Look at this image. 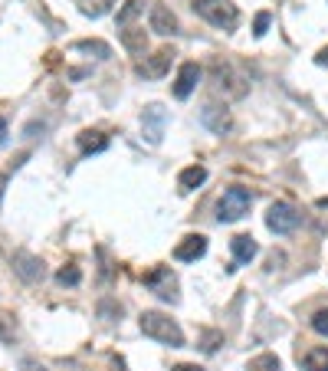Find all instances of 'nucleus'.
Returning <instances> with one entry per match:
<instances>
[{
	"label": "nucleus",
	"instance_id": "nucleus-22",
	"mask_svg": "<svg viewBox=\"0 0 328 371\" xmlns=\"http://www.w3.org/2000/svg\"><path fill=\"white\" fill-rule=\"evenodd\" d=\"M144 10V0H125L119 10V27H131V20Z\"/></svg>",
	"mask_w": 328,
	"mask_h": 371
},
{
	"label": "nucleus",
	"instance_id": "nucleus-23",
	"mask_svg": "<svg viewBox=\"0 0 328 371\" xmlns=\"http://www.w3.org/2000/svg\"><path fill=\"white\" fill-rule=\"evenodd\" d=\"M220 345H223V332H217V328H204V335H200V349L207 351V355H214Z\"/></svg>",
	"mask_w": 328,
	"mask_h": 371
},
{
	"label": "nucleus",
	"instance_id": "nucleus-26",
	"mask_svg": "<svg viewBox=\"0 0 328 371\" xmlns=\"http://www.w3.org/2000/svg\"><path fill=\"white\" fill-rule=\"evenodd\" d=\"M312 328H315L318 335H328V309H318L315 316H312Z\"/></svg>",
	"mask_w": 328,
	"mask_h": 371
},
{
	"label": "nucleus",
	"instance_id": "nucleus-21",
	"mask_svg": "<svg viewBox=\"0 0 328 371\" xmlns=\"http://www.w3.org/2000/svg\"><path fill=\"white\" fill-rule=\"evenodd\" d=\"M115 7V0H79V10L86 17H105Z\"/></svg>",
	"mask_w": 328,
	"mask_h": 371
},
{
	"label": "nucleus",
	"instance_id": "nucleus-29",
	"mask_svg": "<svg viewBox=\"0 0 328 371\" xmlns=\"http://www.w3.org/2000/svg\"><path fill=\"white\" fill-rule=\"evenodd\" d=\"M98 312H102L105 319H109V316H121V306H115V303H109V299H105V303L98 306Z\"/></svg>",
	"mask_w": 328,
	"mask_h": 371
},
{
	"label": "nucleus",
	"instance_id": "nucleus-15",
	"mask_svg": "<svg viewBox=\"0 0 328 371\" xmlns=\"http://www.w3.org/2000/svg\"><path fill=\"white\" fill-rule=\"evenodd\" d=\"M230 250H233V260H237V263H250L253 256L260 253V247H256L253 237L240 233V237H233V240H230Z\"/></svg>",
	"mask_w": 328,
	"mask_h": 371
},
{
	"label": "nucleus",
	"instance_id": "nucleus-17",
	"mask_svg": "<svg viewBox=\"0 0 328 371\" xmlns=\"http://www.w3.org/2000/svg\"><path fill=\"white\" fill-rule=\"evenodd\" d=\"M121 46L128 50V53H144V46H148V36H144V30H138V27H125L121 30Z\"/></svg>",
	"mask_w": 328,
	"mask_h": 371
},
{
	"label": "nucleus",
	"instance_id": "nucleus-9",
	"mask_svg": "<svg viewBox=\"0 0 328 371\" xmlns=\"http://www.w3.org/2000/svg\"><path fill=\"white\" fill-rule=\"evenodd\" d=\"M174 50L171 46H164V50H158V53L151 56H144V63H138V73L148 79H161L167 69H171V63H174Z\"/></svg>",
	"mask_w": 328,
	"mask_h": 371
},
{
	"label": "nucleus",
	"instance_id": "nucleus-27",
	"mask_svg": "<svg viewBox=\"0 0 328 371\" xmlns=\"http://www.w3.org/2000/svg\"><path fill=\"white\" fill-rule=\"evenodd\" d=\"M285 263V253H269V260H266V270H269V273H273V270H279V266H283Z\"/></svg>",
	"mask_w": 328,
	"mask_h": 371
},
{
	"label": "nucleus",
	"instance_id": "nucleus-7",
	"mask_svg": "<svg viewBox=\"0 0 328 371\" xmlns=\"http://www.w3.org/2000/svg\"><path fill=\"white\" fill-rule=\"evenodd\" d=\"M10 266H13V273L20 276L23 283H40V279L46 276L43 260H40V256H33V253H27V250H17V253H13Z\"/></svg>",
	"mask_w": 328,
	"mask_h": 371
},
{
	"label": "nucleus",
	"instance_id": "nucleus-2",
	"mask_svg": "<svg viewBox=\"0 0 328 371\" xmlns=\"http://www.w3.org/2000/svg\"><path fill=\"white\" fill-rule=\"evenodd\" d=\"M138 326H142V332L148 335V339L161 342V345H171V349H181V345H184V332H181V326H177L174 319H167L164 312H142Z\"/></svg>",
	"mask_w": 328,
	"mask_h": 371
},
{
	"label": "nucleus",
	"instance_id": "nucleus-14",
	"mask_svg": "<svg viewBox=\"0 0 328 371\" xmlns=\"http://www.w3.org/2000/svg\"><path fill=\"white\" fill-rule=\"evenodd\" d=\"M204 181H207V168H204V164H191V168H184V171L177 175V187H181L184 194L197 191Z\"/></svg>",
	"mask_w": 328,
	"mask_h": 371
},
{
	"label": "nucleus",
	"instance_id": "nucleus-33",
	"mask_svg": "<svg viewBox=\"0 0 328 371\" xmlns=\"http://www.w3.org/2000/svg\"><path fill=\"white\" fill-rule=\"evenodd\" d=\"M0 145H7V122L0 119Z\"/></svg>",
	"mask_w": 328,
	"mask_h": 371
},
{
	"label": "nucleus",
	"instance_id": "nucleus-10",
	"mask_svg": "<svg viewBox=\"0 0 328 371\" xmlns=\"http://www.w3.org/2000/svg\"><path fill=\"white\" fill-rule=\"evenodd\" d=\"M200 122L207 125L214 135H227L230 129H233V115H230V109H223V106H204L200 109Z\"/></svg>",
	"mask_w": 328,
	"mask_h": 371
},
{
	"label": "nucleus",
	"instance_id": "nucleus-30",
	"mask_svg": "<svg viewBox=\"0 0 328 371\" xmlns=\"http://www.w3.org/2000/svg\"><path fill=\"white\" fill-rule=\"evenodd\" d=\"M20 371H46L40 361H33V358H23L20 361Z\"/></svg>",
	"mask_w": 328,
	"mask_h": 371
},
{
	"label": "nucleus",
	"instance_id": "nucleus-31",
	"mask_svg": "<svg viewBox=\"0 0 328 371\" xmlns=\"http://www.w3.org/2000/svg\"><path fill=\"white\" fill-rule=\"evenodd\" d=\"M315 63L318 66H328V46H322V50L315 53Z\"/></svg>",
	"mask_w": 328,
	"mask_h": 371
},
{
	"label": "nucleus",
	"instance_id": "nucleus-19",
	"mask_svg": "<svg viewBox=\"0 0 328 371\" xmlns=\"http://www.w3.org/2000/svg\"><path fill=\"white\" fill-rule=\"evenodd\" d=\"M73 46H76L79 53L96 56V59H112V46H109V43H102V40H76Z\"/></svg>",
	"mask_w": 328,
	"mask_h": 371
},
{
	"label": "nucleus",
	"instance_id": "nucleus-34",
	"mask_svg": "<svg viewBox=\"0 0 328 371\" xmlns=\"http://www.w3.org/2000/svg\"><path fill=\"white\" fill-rule=\"evenodd\" d=\"M3 187H7V175H0V197H3Z\"/></svg>",
	"mask_w": 328,
	"mask_h": 371
},
{
	"label": "nucleus",
	"instance_id": "nucleus-12",
	"mask_svg": "<svg viewBox=\"0 0 328 371\" xmlns=\"http://www.w3.org/2000/svg\"><path fill=\"white\" fill-rule=\"evenodd\" d=\"M197 82H200V66H197V63H184L181 69H177L174 96H177V99H187V96H191V92L197 89Z\"/></svg>",
	"mask_w": 328,
	"mask_h": 371
},
{
	"label": "nucleus",
	"instance_id": "nucleus-28",
	"mask_svg": "<svg viewBox=\"0 0 328 371\" xmlns=\"http://www.w3.org/2000/svg\"><path fill=\"white\" fill-rule=\"evenodd\" d=\"M17 328L10 326V316H0V339H13Z\"/></svg>",
	"mask_w": 328,
	"mask_h": 371
},
{
	"label": "nucleus",
	"instance_id": "nucleus-11",
	"mask_svg": "<svg viewBox=\"0 0 328 371\" xmlns=\"http://www.w3.org/2000/svg\"><path fill=\"white\" fill-rule=\"evenodd\" d=\"M204 253H207V237H204V233H187L184 240L174 247V260L194 263V260H200Z\"/></svg>",
	"mask_w": 328,
	"mask_h": 371
},
{
	"label": "nucleus",
	"instance_id": "nucleus-18",
	"mask_svg": "<svg viewBox=\"0 0 328 371\" xmlns=\"http://www.w3.org/2000/svg\"><path fill=\"white\" fill-rule=\"evenodd\" d=\"M302 368L306 371H328V349L325 345H315L302 355Z\"/></svg>",
	"mask_w": 328,
	"mask_h": 371
},
{
	"label": "nucleus",
	"instance_id": "nucleus-20",
	"mask_svg": "<svg viewBox=\"0 0 328 371\" xmlns=\"http://www.w3.org/2000/svg\"><path fill=\"white\" fill-rule=\"evenodd\" d=\"M246 371H283V365H279V358H276L273 351H262V355L250 358Z\"/></svg>",
	"mask_w": 328,
	"mask_h": 371
},
{
	"label": "nucleus",
	"instance_id": "nucleus-8",
	"mask_svg": "<svg viewBox=\"0 0 328 371\" xmlns=\"http://www.w3.org/2000/svg\"><path fill=\"white\" fill-rule=\"evenodd\" d=\"M142 129H144L148 145H161L164 129H167V112H164L158 102H151V106L142 112Z\"/></svg>",
	"mask_w": 328,
	"mask_h": 371
},
{
	"label": "nucleus",
	"instance_id": "nucleus-6",
	"mask_svg": "<svg viewBox=\"0 0 328 371\" xmlns=\"http://www.w3.org/2000/svg\"><path fill=\"white\" fill-rule=\"evenodd\" d=\"M144 286L154 289L164 303H177V279L171 273V266H154L151 273H144Z\"/></svg>",
	"mask_w": 328,
	"mask_h": 371
},
{
	"label": "nucleus",
	"instance_id": "nucleus-25",
	"mask_svg": "<svg viewBox=\"0 0 328 371\" xmlns=\"http://www.w3.org/2000/svg\"><path fill=\"white\" fill-rule=\"evenodd\" d=\"M269 23H273V13H269V10L256 13V20H253V33H256V36H262V33L269 30Z\"/></svg>",
	"mask_w": 328,
	"mask_h": 371
},
{
	"label": "nucleus",
	"instance_id": "nucleus-13",
	"mask_svg": "<svg viewBox=\"0 0 328 371\" xmlns=\"http://www.w3.org/2000/svg\"><path fill=\"white\" fill-rule=\"evenodd\" d=\"M151 30L158 33V36H171V33H177V17L164 3H154L151 7Z\"/></svg>",
	"mask_w": 328,
	"mask_h": 371
},
{
	"label": "nucleus",
	"instance_id": "nucleus-24",
	"mask_svg": "<svg viewBox=\"0 0 328 371\" xmlns=\"http://www.w3.org/2000/svg\"><path fill=\"white\" fill-rule=\"evenodd\" d=\"M56 279H59L63 286H79V283H82V273H79V266H73V263H66L63 270L56 273Z\"/></svg>",
	"mask_w": 328,
	"mask_h": 371
},
{
	"label": "nucleus",
	"instance_id": "nucleus-3",
	"mask_svg": "<svg viewBox=\"0 0 328 371\" xmlns=\"http://www.w3.org/2000/svg\"><path fill=\"white\" fill-rule=\"evenodd\" d=\"M194 13H200L220 30H237V23H240V10L233 0H194Z\"/></svg>",
	"mask_w": 328,
	"mask_h": 371
},
{
	"label": "nucleus",
	"instance_id": "nucleus-32",
	"mask_svg": "<svg viewBox=\"0 0 328 371\" xmlns=\"http://www.w3.org/2000/svg\"><path fill=\"white\" fill-rule=\"evenodd\" d=\"M171 371H204V368H200V365H187V361H184V365H174Z\"/></svg>",
	"mask_w": 328,
	"mask_h": 371
},
{
	"label": "nucleus",
	"instance_id": "nucleus-5",
	"mask_svg": "<svg viewBox=\"0 0 328 371\" xmlns=\"http://www.w3.org/2000/svg\"><path fill=\"white\" fill-rule=\"evenodd\" d=\"M299 224H302V214L292 204H285V201H279V204H273V208L266 210V227L273 230V233H292Z\"/></svg>",
	"mask_w": 328,
	"mask_h": 371
},
{
	"label": "nucleus",
	"instance_id": "nucleus-1",
	"mask_svg": "<svg viewBox=\"0 0 328 371\" xmlns=\"http://www.w3.org/2000/svg\"><path fill=\"white\" fill-rule=\"evenodd\" d=\"M210 86L217 89L223 99H243L250 92V82L243 79V73H237V66L227 59H214L210 63Z\"/></svg>",
	"mask_w": 328,
	"mask_h": 371
},
{
	"label": "nucleus",
	"instance_id": "nucleus-16",
	"mask_svg": "<svg viewBox=\"0 0 328 371\" xmlns=\"http://www.w3.org/2000/svg\"><path fill=\"white\" fill-rule=\"evenodd\" d=\"M79 148H82V154H98L109 148V135H102V131H79Z\"/></svg>",
	"mask_w": 328,
	"mask_h": 371
},
{
	"label": "nucleus",
	"instance_id": "nucleus-4",
	"mask_svg": "<svg viewBox=\"0 0 328 371\" xmlns=\"http://www.w3.org/2000/svg\"><path fill=\"white\" fill-rule=\"evenodd\" d=\"M250 204H253L250 187H240V184L227 187L223 197L217 201V220L220 224H237V220H243L250 214Z\"/></svg>",
	"mask_w": 328,
	"mask_h": 371
}]
</instances>
